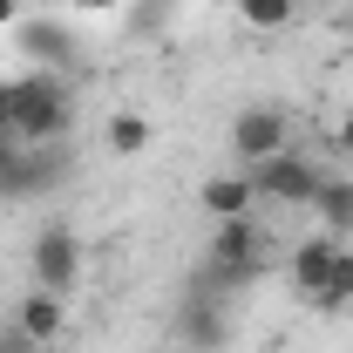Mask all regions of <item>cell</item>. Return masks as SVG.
<instances>
[{"label": "cell", "mask_w": 353, "mask_h": 353, "mask_svg": "<svg viewBox=\"0 0 353 353\" xmlns=\"http://www.w3.org/2000/svg\"><path fill=\"white\" fill-rule=\"evenodd\" d=\"M7 130L21 136L28 150H54L75 136V88L68 75H48V68H28L7 82Z\"/></svg>", "instance_id": "cell-1"}, {"label": "cell", "mask_w": 353, "mask_h": 353, "mask_svg": "<svg viewBox=\"0 0 353 353\" xmlns=\"http://www.w3.org/2000/svg\"><path fill=\"white\" fill-rule=\"evenodd\" d=\"M28 279L41 285V292H54V299H75V285L88 279V245L75 224L48 218L41 231H34V245H28Z\"/></svg>", "instance_id": "cell-2"}, {"label": "cell", "mask_w": 353, "mask_h": 353, "mask_svg": "<svg viewBox=\"0 0 353 353\" xmlns=\"http://www.w3.org/2000/svg\"><path fill=\"white\" fill-rule=\"evenodd\" d=\"M319 163H312L306 150L292 143V150H279V157H265V163H252V190H259L265 204H285V211H299V204H312V190H319Z\"/></svg>", "instance_id": "cell-3"}, {"label": "cell", "mask_w": 353, "mask_h": 353, "mask_svg": "<svg viewBox=\"0 0 353 353\" xmlns=\"http://www.w3.org/2000/svg\"><path fill=\"white\" fill-rule=\"evenodd\" d=\"M279 150H292V116H285V109L252 102V109L231 116V157H238V170H252V163L279 157Z\"/></svg>", "instance_id": "cell-4"}, {"label": "cell", "mask_w": 353, "mask_h": 353, "mask_svg": "<svg viewBox=\"0 0 353 353\" xmlns=\"http://www.w3.org/2000/svg\"><path fill=\"white\" fill-rule=\"evenodd\" d=\"M170 340L183 353L231 347V312H224V299H211V292H183V306H176V319H170Z\"/></svg>", "instance_id": "cell-5"}, {"label": "cell", "mask_w": 353, "mask_h": 353, "mask_svg": "<svg viewBox=\"0 0 353 353\" xmlns=\"http://www.w3.org/2000/svg\"><path fill=\"white\" fill-rule=\"evenodd\" d=\"M340 245H347V238L312 231V238H299V245L285 252V285H292V299H299V306H319V292H326V279H333Z\"/></svg>", "instance_id": "cell-6"}, {"label": "cell", "mask_w": 353, "mask_h": 353, "mask_svg": "<svg viewBox=\"0 0 353 353\" xmlns=\"http://www.w3.org/2000/svg\"><path fill=\"white\" fill-rule=\"evenodd\" d=\"M14 48H21V61H28V68H48V75L75 68V34H68V21L21 14V21H14Z\"/></svg>", "instance_id": "cell-7"}, {"label": "cell", "mask_w": 353, "mask_h": 353, "mask_svg": "<svg viewBox=\"0 0 353 353\" xmlns=\"http://www.w3.org/2000/svg\"><path fill=\"white\" fill-rule=\"evenodd\" d=\"M252 204H259V190H252V170H218L197 183V211L211 224H231V218H252Z\"/></svg>", "instance_id": "cell-8"}, {"label": "cell", "mask_w": 353, "mask_h": 353, "mask_svg": "<svg viewBox=\"0 0 353 353\" xmlns=\"http://www.w3.org/2000/svg\"><path fill=\"white\" fill-rule=\"evenodd\" d=\"M14 326H21L34 347H54V340L68 333V299H54V292H41V285H34V292L14 306Z\"/></svg>", "instance_id": "cell-9"}, {"label": "cell", "mask_w": 353, "mask_h": 353, "mask_svg": "<svg viewBox=\"0 0 353 353\" xmlns=\"http://www.w3.org/2000/svg\"><path fill=\"white\" fill-rule=\"evenodd\" d=\"M306 211L319 218V231H333V238H353V176L326 170V176H319V190H312V204H306Z\"/></svg>", "instance_id": "cell-10"}, {"label": "cell", "mask_w": 353, "mask_h": 353, "mask_svg": "<svg viewBox=\"0 0 353 353\" xmlns=\"http://www.w3.org/2000/svg\"><path fill=\"white\" fill-rule=\"evenodd\" d=\"M102 143H109V157H143L150 150V116L143 109H116L102 123Z\"/></svg>", "instance_id": "cell-11"}, {"label": "cell", "mask_w": 353, "mask_h": 353, "mask_svg": "<svg viewBox=\"0 0 353 353\" xmlns=\"http://www.w3.org/2000/svg\"><path fill=\"white\" fill-rule=\"evenodd\" d=\"M231 14H238L252 34H285L292 14H299V0H231Z\"/></svg>", "instance_id": "cell-12"}, {"label": "cell", "mask_w": 353, "mask_h": 353, "mask_svg": "<svg viewBox=\"0 0 353 353\" xmlns=\"http://www.w3.org/2000/svg\"><path fill=\"white\" fill-rule=\"evenodd\" d=\"M312 312H353V238L340 245L333 279H326V292H319V306H312Z\"/></svg>", "instance_id": "cell-13"}, {"label": "cell", "mask_w": 353, "mask_h": 353, "mask_svg": "<svg viewBox=\"0 0 353 353\" xmlns=\"http://www.w3.org/2000/svg\"><path fill=\"white\" fill-rule=\"evenodd\" d=\"M0 353H41V347H34V340H28V333L7 319V326H0Z\"/></svg>", "instance_id": "cell-14"}, {"label": "cell", "mask_w": 353, "mask_h": 353, "mask_svg": "<svg viewBox=\"0 0 353 353\" xmlns=\"http://www.w3.org/2000/svg\"><path fill=\"white\" fill-rule=\"evenodd\" d=\"M333 150H340V157H353V109H340V116H333Z\"/></svg>", "instance_id": "cell-15"}, {"label": "cell", "mask_w": 353, "mask_h": 353, "mask_svg": "<svg viewBox=\"0 0 353 353\" xmlns=\"http://www.w3.org/2000/svg\"><path fill=\"white\" fill-rule=\"evenodd\" d=\"M130 0H75V14H123Z\"/></svg>", "instance_id": "cell-16"}, {"label": "cell", "mask_w": 353, "mask_h": 353, "mask_svg": "<svg viewBox=\"0 0 353 353\" xmlns=\"http://www.w3.org/2000/svg\"><path fill=\"white\" fill-rule=\"evenodd\" d=\"M14 21H21V7H14V0H0V28H14Z\"/></svg>", "instance_id": "cell-17"}, {"label": "cell", "mask_w": 353, "mask_h": 353, "mask_svg": "<svg viewBox=\"0 0 353 353\" xmlns=\"http://www.w3.org/2000/svg\"><path fill=\"white\" fill-rule=\"evenodd\" d=\"M0 136H14V130H7V82H0Z\"/></svg>", "instance_id": "cell-18"}, {"label": "cell", "mask_w": 353, "mask_h": 353, "mask_svg": "<svg viewBox=\"0 0 353 353\" xmlns=\"http://www.w3.org/2000/svg\"><path fill=\"white\" fill-rule=\"evenodd\" d=\"M14 7H21V14H28V7H48V0H14Z\"/></svg>", "instance_id": "cell-19"}, {"label": "cell", "mask_w": 353, "mask_h": 353, "mask_svg": "<svg viewBox=\"0 0 353 353\" xmlns=\"http://www.w3.org/2000/svg\"><path fill=\"white\" fill-rule=\"evenodd\" d=\"M157 353H183V347H157Z\"/></svg>", "instance_id": "cell-20"}, {"label": "cell", "mask_w": 353, "mask_h": 353, "mask_svg": "<svg viewBox=\"0 0 353 353\" xmlns=\"http://www.w3.org/2000/svg\"><path fill=\"white\" fill-rule=\"evenodd\" d=\"M347 21H353V7H347Z\"/></svg>", "instance_id": "cell-21"}, {"label": "cell", "mask_w": 353, "mask_h": 353, "mask_svg": "<svg viewBox=\"0 0 353 353\" xmlns=\"http://www.w3.org/2000/svg\"><path fill=\"white\" fill-rule=\"evenodd\" d=\"M347 68H353V61H347Z\"/></svg>", "instance_id": "cell-22"}]
</instances>
